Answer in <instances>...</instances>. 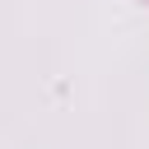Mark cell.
<instances>
[{"label":"cell","mask_w":149,"mask_h":149,"mask_svg":"<svg viewBox=\"0 0 149 149\" xmlns=\"http://www.w3.org/2000/svg\"><path fill=\"white\" fill-rule=\"evenodd\" d=\"M144 5H149V0H144Z\"/></svg>","instance_id":"cell-1"}]
</instances>
